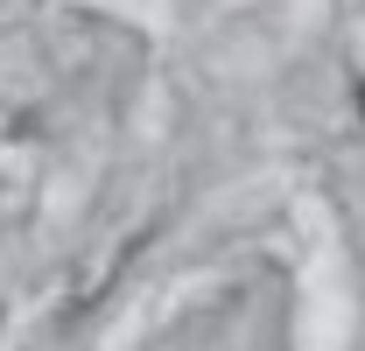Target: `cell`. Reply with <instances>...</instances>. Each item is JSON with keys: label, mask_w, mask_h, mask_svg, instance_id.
I'll return each instance as SVG.
<instances>
[{"label": "cell", "mask_w": 365, "mask_h": 351, "mask_svg": "<svg viewBox=\"0 0 365 351\" xmlns=\"http://www.w3.org/2000/svg\"><path fill=\"white\" fill-rule=\"evenodd\" d=\"M359 113H365V85H359Z\"/></svg>", "instance_id": "1"}]
</instances>
